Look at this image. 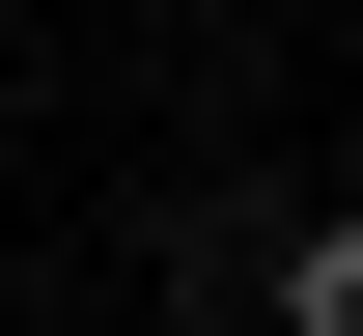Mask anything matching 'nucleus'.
Here are the masks:
<instances>
[{"instance_id":"1","label":"nucleus","mask_w":363,"mask_h":336,"mask_svg":"<svg viewBox=\"0 0 363 336\" xmlns=\"http://www.w3.org/2000/svg\"><path fill=\"white\" fill-rule=\"evenodd\" d=\"M252 308H279V336H363V196H335V224H279V252H252Z\"/></svg>"}]
</instances>
